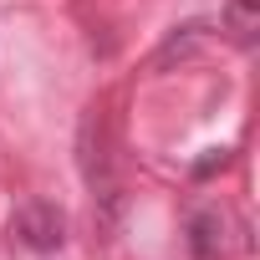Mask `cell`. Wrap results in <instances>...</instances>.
I'll return each mask as SVG.
<instances>
[{
  "label": "cell",
  "mask_w": 260,
  "mask_h": 260,
  "mask_svg": "<svg viewBox=\"0 0 260 260\" xmlns=\"http://www.w3.org/2000/svg\"><path fill=\"white\" fill-rule=\"evenodd\" d=\"M11 240L26 245V250H36V255L61 250V240H67V214H61V204H51V199H26V204L11 214Z\"/></svg>",
  "instance_id": "obj_1"
},
{
  "label": "cell",
  "mask_w": 260,
  "mask_h": 260,
  "mask_svg": "<svg viewBox=\"0 0 260 260\" xmlns=\"http://www.w3.org/2000/svg\"><path fill=\"white\" fill-rule=\"evenodd\" d=\"M189 245H194V260H224V250H230V219H224V209H199L189 219Z\"/></svg>",
  "instance_id": "obj_2"
},
{
  "label": "cell",
  "mask_w": 260,
  "mask_h": 260,
  "mask_svg": "<svg viewBox=\"0 0 260 260\" xmlns=\"http://www.w3.org/2000/svg\"><path fill=\"white\" fill-rule=\"evenodd\" d=\"M224 26H230V36H235L240 46H250V41H255V31H260V0H230Z\"/></svg>",
  "instance_id": "obj_3"
},
{
  "label": "cell",
  "mask_w": 260,
  "mask_h": 260,
  "mask_svg": "<svg viewBox=\"0 0 260 260\" xmlns=\"http://www.w3.org/2000/svg\"><path fill=\"white\" fill-rule=\"evenodd\" d=\"M224 164H230V153H224V148H209V158H199V164H194V174H199V179H209V174H214V169H224Z\"/></svg>",
  "instance_id": "obj_4"
}]
</instances>
